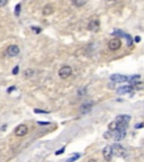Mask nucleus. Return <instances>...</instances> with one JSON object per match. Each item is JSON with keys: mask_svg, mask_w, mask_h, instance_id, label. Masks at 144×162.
I'll list each match as a JSON object with an SVG mask.
<instances>
[{"mask_svg": "<svg viewBox=\"0 0 144 162\" xmlns=\"http://www.w3.org/2000/svg\"><path fill=\"white\" fill-rule=\"evenodd\" d=\"M89 162H96V160H90Z\"/></svg>", "mask_w": 144, "mask_h": 162, "instance_id": "30", "label": "nucleus"}, {"mask_svg": "<svg viewBox=\"0 0 144 162\" xmlns=\"http://www.w3.org/2000/svg\"><path fill=\"white\" fill-rule=\"evenodd\" d=\"M19 52H20V50H19L18 45H9L8 46V49H7V54L9 56H17L19 54Z\"/></svg>", "mask_w": 144, "mask_h": 162, "instance_id": "7", "label": "nucleus"}, {"mask_svg": "<svg viewBox=\"0 0 144 162\" xmlns=\"http://www.w3.org/2000/svg\"><path fill=\"white\" fill-rule=\"evenodd\" d=\"M121 34L123 35V37H125L126 40H127V45L128 46H132V44H133V41H132V37L130 36V35H127V34H124V33H122Z\"/></svg>", "mask_w": 144, "mask_h": 162, "instance_id": "18", "label": "nucleus"}, {"mask_svg": "<svg viewBox=\"0 0 144 162\" xmlns=\"http://www.w3.org/2000/svg\"><path fill=\"white\" fill-rule=\"evenodd\" d=\"M19 13H20V4L16 6V16H19Z\"/></svg>", "mask_w": 144, "mask_h": 162, "instance_id": "21", "label": "nucleus"}, {"mask_svg": "<svg viewBox=\"0 0 144 162\" xmlns=\"http://www.w3.org/2000/svg\"><path fill=\"white\" fill-rule=\"evenodd\" d=\"M38 124H40V125H47L48 123H47V122H38Z\"/></svg>", "mask_w": 144, "mask_h": 162, "instance_id": "27", "label": "nucleus"}, {"mask_svg": "<svg viewBox=\"0 0 144 162\" xmlns=\"http://www.w3.org/2000/svg\"><path fill=\"white\" fill-rule=\"evenodd\" d=\"M102 155H104V159L106 160V161H110L112 160V157H113V149L112 146H106V148L104 149V151H102Z\"/></svg>", "mask_w": 144, "mask_h": 162, "instance_id": "8", "label": "nucleus"}, {"mask_svg": "<svg viewBox=\"0 0 144 162\" xmlns=\"http://www.w3.org/2000/svg\"><path fill=\"white\" fill-rule=\"evenodd\" d=\"M140 41H141V37H139V36H136V37H135V42H137V43H139Z\"/></svg>", "mask_w": 144, "mask_h": 162, "instance_id": "28", "label": "nucleus"}, {"mask_svg": "<svg viewBox=\"0 0 144 162\" xmlns=\"http://www.w3.org/2000/svg\"><path fill=\"white\" fill-rule=\"evenodd\" d=\"M79 158H80V154H75V155L71 158V159L66 160V162H73V161H75V160H78Z\"/></svg>", "mask_w": 144, "mask_h": 162, "instance_id": "20", "label": "nucleus"}, {"mask_svg": "<svg viewBox=\"0 0 144 162\" xmlns=\"http://www.w3.org/2000/svg\"><path fill=\"white\" fill-rule=\"evenodd\" d=\"M7 1H8V0H0V7L5 6L6 4H7Z\"/></svg>", "mask_w": 144, "mask_h": 162, "instance_id": "24", "label": "nucleus"}, {"mask_svg": "<svg viewBox=\"0 0 144 162\" xmlns=\"http://www.w3.org/2000/svg\"><path fill=\"white\" fill-rule=\"evenodd\" d=\"M18 71H19V66H18V65H16V66L14 68V70H13V73L17 74V73H18Z\"/></svg>", "mask_w": 144, "mask_h": 162, "instance_id": "22", "label": "nucleus"}, {"mask_svg": "<svg viewBox=\"0 0 144 162\" xmlns=\"http://www.w3.org/2000/svg\"><path fill=\"white\" fill-rule=\"evenodd\" d=\"M114 1H116V0H114Z\"/></svg>", "mask_w": 144, "mask_h": 162, "instance_id": "31", "label": "nucleus"}, {"mask_svg": "<svg viewBox=\"0 0 144 162\" xmlns=\"http://www.w3.org/2000/svg\"><path fill=\"white\" fill-rule=\"evenodd\" d=\"M72 2H73V5L77 6V7H82V6L86 5L87 0H72Z\"/></svg>", "mask_w": 144, "mask_h": 162, "instance_id": "15", "label": "nucleus"}, {"mask_svg": "<svg viewBox=\"0 0 144 162\" xmlns=\"http://www.w3.org/2000/svg\"><path fill=\"white\" fill-rule=\"evenodd\" d=\"M133 88H134L135 90H144V84L143 82H141V81H139V82L134 84Z\"/></svg>", "mask_w": 144, "mask_h": 162, "instance_id": "17", "label": "nucleus"}, {"mask_svg": "<svg viewBox=\"0 0 144 162\" xmlns=\"http://www.w3.org/2000/svg\"><path fill=\"white\" fill-rule=\"evenodd\" d=\"M110 80L114 82H125L128 80V78L126 75H122V74H113V75H110Z\"/></svg>", "mask_w": 144, "mask_h": 162, "instance_id": "9", "label": "nucleus"}, {"mask_svg": "<svg viewBox=\"0 0 144 162\" xmlns=\"http://www.w3.org/2000/svg\"><path fill=\"white\" fill-rule=\"evenodd\" d=\"M27 132H28L27 126L22 124V125H18L17 127H16V130H15V135H16V136H19V137H22V136H25V135L27 134Z\"/></svg>", "mask_w": 144, "mask_h": 162, "instance_id": "5", "label": "nucleus"}, {"mask_svg": "<svg viewBox=\"0 0 144 162\" xmlns=\"http://www.w3.org/2000/svg\"><path fill=\"white\" fill-rule=\"evenodd\" d=\"M113 153H115L116 155H118V157H125V149L123 148L122 145H119V144H115V145H113Z\"/></svg>", "mask_w": 144, "mask_h": 162, "instance_id": "6", "label": "nucleus"}, {"mask_svg": "<svg viewBox=\"0 0 144 162\" xmlns=\"http://www.w3.org/2000/svg\"><path fill=\"white\" fill-rule=\"evenodd\" d=\"M132 90H133V86H124V87L117 89V93L118 95H125V93H130Z\"/></svg>", "mask_w": 144, "mask_h": 162, "instance_id": "12", "label": "nucleus"}, {"mask_svg": "<svg viewBox=\"0 0 144 162\" xmlns=\"http://www.w3.org/2000/svg\"><path fill=\"white\" fill-rule=\"evenodd\" d=\"M64 150H65V148H62L61 150H57V151L55 152V154H56V155H59V154H62V153L64 152Z\"/></svg>", "mask_w": 144, "mask_h": 162, "instance_id": "23", "label": "nucleus"}, {"mask_svg": "<svg viewBox=\"0 0 144 162\" xmlns=\"http://www.w3.org/2000/svg\"><path fill=\"white\" fill-rule=\"evenodd\" d=\"M108 128H109V131H116L117 128H118V125H117V122L116 120H114V122H112V123H109V125H108Z\"/></svg>", "mask_w": 144, "mask_h": 162, "instance_id": "16", "label": "nucleus"}, {"mask_svg": "<svg viewBox=\"0 0 144 162\" xmlns=\"http://www.w3.org/2000/svg\"><path fill=\"white\" fill-rule=\"evenodd\" d=\"M13 90H15V87H10V88L8 89V93H11Z\"/></svg>", "mask_w": 144, "mask_h": 162, "instance_id": "29", "label": "nucleus"}, {"mask_svg": "<svg viewBox=\"0 0 144 162\" xmlns=\"http://www.w3.org/2000/svg\"><path fill=\"white\" fill-rule=\"evenodd\" d=\"M122 46V42L119 38H113L109 41L108 43V47H109V50H112V51H117V50H119Z\"/></svg>", "mask_w": 144, "mask_h": 162, "instance_id": "4", "label": "nucleus"}, {"mask_svg": "<svg viewBox=\"0 0 144 162\" xmlns=\"http://www.w3.org/2000/svg\"><path fill=\"white\" fill-rule=\"evenodd\" d=\"M142 127H144L143 123H141V124H136V125H135V128H142Z\"/></svg>", "mask_w": 144, "mask_h": 162, "instance_id": "25", "label": "nucleus"}, {"mask_svg": "<svg viewBox=\"0 0 144 162\" xmlns=\"http://www.w3.org/2000/svg\"><path fill=\"white\" fill-rule=\"evenodd\" d=\"M140 79H141V75H139V74H135V75H132L128 80H130V82L131 84H136V82H139L140 81Z\"/></svg>", "mask_w": 144, "mask_h": 162, "instance_id": "14", "label": "nucleus"}, {"mask_svg": "<svg viewBox=\"0 0 144 162\" xmlns=\"http://www.w3.org/2000/svg\"><path fill=\"white\" fill-rule=\"evenodd\" d=\"M93 106V102H84V105H81L80 106V111H81V114H86V113H88Z\"/></svg>", "mask_w": 144, "mask_h": 162, "instance_id": "11", "label": "nucleus"}, {"mask_svg": "<svg viewBox=\"0 0 144 162\" xmlns=\"http://www.w3.org/2000/svg\"><path fill=\"white\" fill-rule=\"evenodd\" d=\"M35 113H43V114H46L47 111H45V110H40V109H35Z\"/></svg>", "mask_w": 144, "mask_h": 162, "instance_id": "26", "label": "nucleus"}, {"mask_svg": "<svg viewBox=\"0 0 144 162\" xmlns=\"http://www.w3.org/2000/svg\"><path fill=\"white\" fill-rule=\"evenodd\" d=\"M53 6L52 5H46L43 8V14L44 15H51L53 13Z\"/></svg>", "mask_w": 144, "mask_h": 162, "instance_id": "13", "label": "nucleus"}, {"mask_svg": "<svg viewBox=\"0 0 144 162\" xmlns=\"http://www.w3.org/2000/svg\"><path fill=\"white\" fill-rule=\"evenodd\" d=\"M99 22H98L97 19H93L91 20L90 23L88 24V29L89 31H91V32H98L99 31Z\"/></svg>", "mask_w": 144, "mask_h": 162, "instance_id": "10", "label": "nucleus"}, {"mask_svg": "<svg viewBox=\"0 0 144 162\" xmlns=\"http://www.w3.org/2000/svg\"><path fill=\"white\" fill-rule=\"evenodd\" d=\"M131 120V116L128 115H119L117 116L116 122L118 127H126V125L130 123Z\"/></svg>", "mask_w": 144, "mask_h": 162, "instance_id": "1", "label": "nucleus"}, {"mask_svg": "<svg viewBox=\"0 0 144 162\" xmlns=\"http://www.w3.org/2000/svg\"><path fill=\"white\" fill-rule=\"evenodd\" d=\"M24 75H25L26 78H31V77H33V75H34V71H33V70H31V69L26 70V71H25V73H24Z\"/></svg>", "mask_w": 144, "mask_h": 162, "instance_id": "19", "label": "nucleus"}, {"mask_svg": "<svg viewBox=\"0 0 144 162\" xmlns=\"http://www.w3.org/2000/svg\"><path fill=\"white\" fill-rule=\"evenodd\" d=\"M126 135V130L125 127H118L116 131H114V133H113V139L115 140V141H121L125 137Z\"/></svg>", "mask_w": 144, "mask_h": 162, "instance_id": "2", "label": "nucleus"}, {"mask_svg": "<svg viewBox=\"0 0 144 162\" xmlns=\"http://www.w3.org/2000/svg\"><path fill=\"white\" fill-rule=\"evenodd\" d=\"M71 74H72V69H71V66H69V65H64V66H62L59 70V75L62 79H68Z\"/></svg>", "mask_w": 144, "mask_h": 162, "instance_id": "3", "label": "nucleus"}]
</instances>
